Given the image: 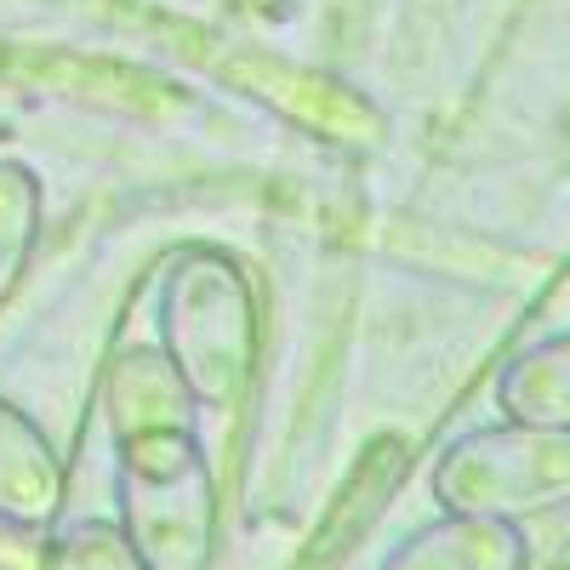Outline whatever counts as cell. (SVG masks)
<instances>
[{
    "instance_id": "cell-8",
    "label": "cell",
    "mask_w": 570,
    "mask_h": 570,
    "mask_svg": "<svg viewBox=\"0 0 570 570\" xmlns=\"http://www.w3.org/2000/svg\"><path fill=\"white\" fill-rule=\"evenodd\" d=\"M508 400L519 416L570 422V348H548V354L525 360L508 383Z\"/></svg>"
},
{
    "instance_id": "cell-4",
    "label": "cell",
    "mask_w": 570,
    "mask_h": 570,
    "mask_svg": "<svg viewBox=\"0 0 570 570\" xmlns=\"http://www.w3.org/2000/svg\"><path fill=\"white\" fill-rule=\"evenodd\" d=\"M63 497H69V473L58 445L12 400H0V519L18 531H46L58 525Z\"/></svg>"
},
{
    "instance_id": "cell-1",
    "label": "cell",
    "mask_w": 570,
    "mask_h": 570,
    "mask_svg": "<svg viewBox=\"0 0 570 570\" xmlns=\"http://www.w3.org/2000/svg\"><path fill=\"white\" fill-rule=\"evenodd\" d=\"M166 360L195 405H228L257 371V303L246 274L223 252H183L160 297Z\"/></svg>"
},
{
    "instance_id": "cell-3",
    "label": "cell",
    "mask_w": 570,
    "mask_h": 570,
    "mask_svg": "<svg viewBox=\"0 0 570 570\" xmlns=\"http://www.w3.org/2000/svg\"><path fill=\"white\" fill-rule=\"evenodd\" d=\"M440 497L456 519H513L570 497V440L559 434H485L440 462Z\"/></svg>"
},
{
    "instance_id": "cell-6",
    "label": "cell",
    "mask_w": 570,
    "mask_h": 570,
    "mask_svg": "<svg viewBox=\"0 0 570 570\" xmlns=\"http://www.w3.org/2000/svg\"><path fill=\"white\" fill-rule=\"evenodd\" d=\"M525 548L497 519H451L389 553L383 570H519Z\"/></svg>"
},
{
    "instance_id": "cell-2",
    "label": "cell",
    "mask_w": 570,
    "mask_h": 570,
    "mask_svg": "<svg viewBox=\"0 0 570 570\" xmlns=\"http://www.w3.org/2000/svg\"><path fill=\"white\" fill-rule=\"evenodd\" d=\"M120 531L142 570H212L217 485L195 434L120 445Z\"/></svg>"
},
{
    "instance_id": "cell-5",
    "label": "cell",
    "mask_w": 570,
    "mask_h": 570,
    "mask_svg": "<svg viewBox=\"0 0 570 570\" xmlns=\"http://www.w3.org/2000/svg\"><path fill=\"white\" fill-rule=\"evenodd\" d=\"M104 411L120 445L149 440V434H195V400H188L166 348H126L109 365Z\"/></svg>"
},
{
    "instance_id": "cell-9",
    "label": "cell",
    "mask_w": 570,
    "mask_h": 570,
    "mask_svg": "<svg viewBox=\"0 0 570 570\" xmlns=\"http://www.w3.org/2000/svg\"><path fill=\"white\" fill-rule=\"evenodd\" d=\"M46 570H142V559L131 553L120 525H75L52 542V564Z\"/></svg>"
},
{
    "instance_id": "cell-7",
    "label": "cell",
    "mask_w": 570,
    "mask_h": 570,
    "mask_svg": "<svg viewBox=\"0 0 570 570\" xmlns=\"http://www.w3.org/2000/svg\"><path fill=\"white\" fill-rule=\"evenodd\" d=\"M35 234H40V183L35 171L0 160V303L18 292Z\"/></svg>"
}]
</instances>
